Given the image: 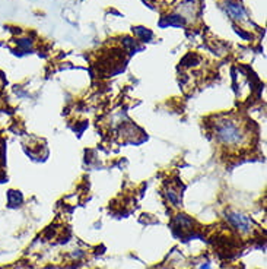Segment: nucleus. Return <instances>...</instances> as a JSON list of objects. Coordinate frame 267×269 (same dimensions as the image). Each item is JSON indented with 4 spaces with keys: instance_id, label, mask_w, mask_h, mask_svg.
Listing matches in <instances>:
<instances>
[{
    "instance_id": "obj_1",
    "label": "nucleus",
    "mask_w": 267,
    "mask_h": 269,
    "mask_svg": "<svg viewBox=\"0 0 267 269\" xmlns=\"http://www.w3.org/2000/svg\"><path fill=\"white\" fill-rule=\"evenodd\" d=\"M215 136L225 145L237 147V145H241L245 139V132L238 120L221 119L215 123Z\"/></svg>"
},
{
    "instance_id": "obj_2",
    "label": "nucleus",
    "mask_w": 267,
    "mask_h": 269,
    "mask_svg": "<svg viewBox=\"0 0 267 269\" xmlns=\"http://www.w3.org/2000/svg\"><path fill=\"white\" fill-rule=\"evenodd\" d=\"M226 218H228V221H230V223L232 224L235 228H238L240 231L247 232V231H250V228H251V221H250L245 215H242V213L230 212Z\"/></svg>"
},
{
    "instance_id": "obj_3",
    "label": "nucleus",
    "mask_w": 267,
    "mask_h": 269,
    "mask_svg": "<svg viewBox=\"0 0 267 269\" xmlns=\"http://www.w3.org/2000/svg\"><path fill=\"white\" fill-rule=\"evenodd\" d=\"M168 199L175 205V206H180L181 205V198H180V193L174 190V189H169L168 190Z\"/></svg>"
}]
</instances>
